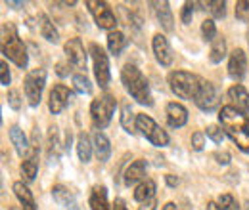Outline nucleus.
I'll return each instance as SVG.
<instances>
[{
	"label": "nucleus",
	"mask_w": 249,
	"mask_h": 210,
	"mask_svg": "<svg viewBox=\"0 0 249 210\" xmlns=\"http://www.w3.org/2000/svg\"><path fill=\"white\" fill-rule=\"evenodd\" d=\"M123 115H121V124L128 134H134V128H136V115L132 113L130 105H123Z\"/></svg>",
	"instance_id": "nucleus-32"
},
{
	"label": "nucleus",
	"mask_w": 249,
	"mask_h": 210,
	"mask_svg": "<svg viewBox=\"0 0 249 210\" xmlns=\"http://www.w3.org/2000/svg\"><path fill=\"white\" fill-rule=\"evenodd\" d=\"M161 210H177V205H175V203H167Z\"/></svg>",
	"instance_id": "nucleus-50"
},
{
	"label": "nucleus",
	"mask_w": 249,
	"mask_h": 210,
	"mask_svg": "<svg viewBox=\"0 0 249 210\" xmlns=\"http://www.w3.org/2000/svg\"><path fill=\"white\" fill-rule=\"evenodd\" d=\"M6 99H8V105H10L14 111H19V107H21V97H19V92H18V90H8Z\"/></svg>",
	"instance_id": "nucleus-37"
},
{
	"label": "nucleus",
	"mask_w": 249,
	"mask_h": 210,
	"mask_svg": "<svg viewBox=\"0 0 249 210\" xmlns=\"http://www.w3.org/2000/svg\"><path fill=\"white\" fill-rule=\"evenodd\" d=\"M10 140H12V144H14V147H16L19 157H27L29 142H27V138H25V134H23V130L19 126H10Z\"/></svg>",
	"instance_id": "nucleus-19"
},
{
	"label": "nucleus",
	"mask_w": 249,
	"mask_h": 210,
	"mask_svg": "<svg viewBox=\"0 0 249 210\" xmlns=\"http://www.w3.org/2000/svg\"><path fill=\"white\" fill-rule=\"evenodd\" d=\"M73 88L79 92V94H90L92 92V84H90V81H89L87 75L77 73V75H73Z\"/></svg>",
	"instance_id": "nucleus-33"
},
{
	"label": "nucleus",
	"mask_w": 249,
	"mask_h": 210,
	"mask_svg": "<svg viewBox=\"0 0 249 210\" xmlns=\"http://www.w3.org/2000/svg\"><path fill=\"white\" fill-rule=\"evenodd\" d=\"M201 79L197 75H192L186 71H173L169 75V86L175 96H178L180 99H194L196 92L199 88Z\"/></svg>",
	"instance_id": "nucleus-4"
},
{
	"label": "nucleus",
	"mask_w": 249,
	"mask_h": 210,
	"mask_svg": "<svg viewBox=\"0 0 249 210\" xmlns=\"http://www.w3.org/2000/svg\"><path fill=\"white\" fill-rule=\"evenodd\" d=\"M165 181H167V185H169V187H177V185H178V178H177V176H173V174L165 176Z\"/></svg>",
	"instance_id": "nucleus-44"
},
{
	"label": "nucleus",
	"mask_w": 249,
	"mask_h": 210,
	"mask_svg": "<svg viewBox=\"0 0 249 210\" xmlns=\"http://www.w3.org/2000/svg\"><path fill=\"white\" fill-rule=\"evenodd\" d=\"M228 99L236 111L249 117V94L242 84H234L232 88H228Z\"/></svg>",
	"instance_id": "nucleus-14"
},
{
	"label": "nucleus",
	"mask_w": 249,
	"mask_h": 210,
	"mask_svg": "<svg viewBox=\"0 0 249 210\" xmlns=\"http://www.w3.org/2000/svg\"><path fill=\"white\" fill-rule=\"evenodd\" d=\"M203 145H205L203 132H196V134L192 136V147H194L196 151H201V149H203Z\"/></svg>",
	"instance_id": "nucleus-41"
},
{
	"label": "nucleus",
	"mask_w": 249,
	"mask_h": 210,
	"mask_svg": "<svg viewBox=\"0 0 249 210\" xmlns=\"http://www.w3.org/2000/svg\"><path fill=\"white\" fill-rule=\"evenodd\" d=\"M167 122L171 128H182L188 122V111L182 103L171 101L167 105Z\"/></svg>",
	"instance_id": "nucleus-16"
},
{
	"label": "nucleus",
	"mask_w": 249,
	"mask_h": 210,
	"mask_svg": "<svg viewBox=\"0 0 249 210\" xmlns=\"http://www.w3.org/2000/svg\"><path fill=\"white\" fill-rule=\"evenodd\" d=\"M4 4H6V6H12L14 10H18V8H23V2H12V0H6Z\"/></svg>",
	"instance_id": "nucleus-47"
},
{
	"label": "nucleus",
	"mask_w": 249,
	"mask_h": 210,
	"mask_svg": "<svg viewBox=\"0 0 249 210\" xmlns=\"http://www.w3.org/2000/svg\"><path fill=\"white\" fill-rule=\"evenodd\" d=\"M152 48H154V54H156V60L163 65V67H169L173 63V48L167 40L165 34H156L154 40H152Z\"/></svg>",
	"instance_id": "nucleus-13"
},
{
	"label": "nucleus",
	"mask_w": 249,
	"mask_h": 210,
	"mask_svg": "<svg viewBox=\"0 0 249 210\" xmlns=\"http://www.w3.org/2000/svg\"><path fill=\"white\" fill-rule=\"evenodd\" d=\"M248 210H249V205H248Z\"/></svg>",
	"instance_id": "nucleus-52"
},
{
	"label": "nucleus",
	"mask_w": 249,
	"mask_h": 210,
	"mask_svg": "<svg viewBox=\"0 0 249 210\" xmlns=\"http://www.w3.org/2000/svg\"><path fill=\"white\" fill-rule=\"evenodd\" d=\"M218 97H220V96H218V90L215 88V84L209 82V81H203V79H201L199 88H197L196 97H194L196 105H197L201 111L211 113V111H215V109L218 107V101H220Z\"/></svg>",
	"instance_id": "nucleus-8"
},
{
	"label": "nucleus",
	"mask_w": 249,
	"mask_h": 210,
	"mask_svg": "<svg viewBox=\"0 0 249 210\" xmlns=\"http://www.w3.org/2000/svg\"><path fill=\"white\" fill-rule=\"evenodd\" d=\"M2 54L8 58L10 61H14L19 69H25L29 58H27V50H25V44L21 42L19 34L16 27L12 23H4L2 25Z\"/></svg>",
	"instance_id": "nucleus-3"
},
{
	"label": "nucleus",
	"mask_w": 249,
	"mask_h": 210,
	"mask_svg": "<svg viewBox=\"0 0 249 210\" xmlns=\"http://www.w3.org/2000/svg\"><path fill=\"white\" fill-rule=\"evenodd\" d=\"M136 130L156 147L169 145V134L148 115H136Z\"/></svg>",
	"instance_id": "nucleus-6"
},
{
	"label": "nucleus",
	"mask_w": 249,
	"mask_h": 210,
	"mask_svg": "<svg viewBox=\"0 0 249 210\" xmlns=\"http://www.w3.org/2000/svg\"><path fill=\"white\" fill-rule=\"evenodd\" d=\"M60 142H58V128L56 126H50V130H48V159L54 162V161H58V157H60Z\"/></svg>",
	"instance_id": "nucleus-30"
},
{
	"label": "nucleus",
	"mask_w": 249,
	"mask_h": 210,
	"mask_svg": "<svg viewBox=\"0 0 249 210\" xmlns=\"http://www.w3.org/2000/svg\"><path fill=\"white\" fill-rule=\"evenodd\" d=\"M90 209L92 210H111L107 203V189L104 185H94L90 193Z\"/></svg>",
	"instance_id": "nucleus-24"
},
{
	"label": "nucleus",
	"mask_w": 249,
	"mask_h": 210,
	"mask_svg": "<svg viewBox=\"0 0 249 210\" xmlns=\"http://www.w3.org/2000/svg\"><path fill=\"white\" fill-rule=\"evenodd\" d=\"M121 81L124 84V90L132 96V99H136L140 105H152V92H150V84L146 81V77L142 75V71L134 65V63H126L121 71Z\"/></svg>",
	"instance_id": "nucleus-2"
},
{
	"label": "nucleus",
	"mask_w": 249,
	"mask_h": 210,
	"mask_svg": "<svg viewBox=\"0 0 249 210\" xmlns=\"http://www.w3.org/2000/svg\"><path fill=\"white\" fill-rule=\"evenodd\" d=\"M226 56V40L224 36L218 34L217 38L211 42V52H209V60L211 63H220Z\"/></svg>",
	"instance_id": "nucleus-29"
},
{
	"label": "nucleus",
	"mask_w": 249,
	"mask_h": 210,
	"mask_svg": "<svg viewBox=\"0 0 249 210\" xmlns=\"http://www.w3.org/2000/svg\"><path fill=\"white\" fill-rule=\"evenodd\" d=\"M134 199L138 203H146V201H152L156 199V181L154 180H144L134 191Z\"/></svg>",
	"instance_id": "nucleus-27"
},
{
	"label": "nucleus",
	"mask_w": 249,
	"mask_h": 210,
	"mask_svg": "<svg viewBox=\"0 0 249 210\" xmlns=\"http://www.w3.org/2000/svg\"><path fill=\"white\" fill-rule=\"evenodd\" d=\"M213 157L217 159L218 164H228V162H230V155H228V153H215Z\"/></svg>",
	"instance_id": "nucleus-42"
},
{
	"label": "nucleus",
	"mask_w": 249,
	"mask_h": 210,
	"mask_svg": "<svg viewBox=\"0 0 249 210\" xmlns=\"http://www.w3.org/2000/svg\"><path fill=\"white\" fill-rule=\"evenodd\" d=\"M58 75H60V77H65V75H69V71H67V67H65L63 63H58Z\"/></svg>",
	"instance_id": "nucleus-46"
},
{
	"label": "nucleus",
	"mask_w": 249,
	"mask_h": 210,
	"mask_svg": "<svg viewBox=\"0 0 249 210\" xmlns=\"http://www.w3.org/2000/svg\"><path fill=\"white\" fill-rule=\"evenodd\" d=\"M115 107H117V101L107 92L104 96H100V97L94 99L92 105H90V117H92V124L98 130L106 128L111 122V117L115 113Z\"/></svg>",
	"instance_id": "nucleus-5"
},
{
	"label": "nucleus",
	"mask_w": 249,
	"mask_h": 210,
	"mask_svg": "<svg viewBox=\"0 0 249 210\" xmlns=\"http://www.w3.org/2000/svg\"><path fill=\"white\" fill-rule=\"evenodd\" d=\"M12 189H14L16 197H18V201L21 203V209L23 210H36V205H35V199H33L31 189H29L23 181H16V183L12 185Z\"/></svg>",
	"instance_id": "nucleus-18"
},
{
	"label": "nucleus",
	"mask_w": 249,
	"mask_h": 210,
	"mask_svg": "<svg viewBox=\"0 0 249 210\" xmlns=\"http://www.w3.org/2000/svg\"><path fill=\"white\" fill-rule=\"evenodd\" d=\"M194 6H196V4H194V2H186V4H184V8H182V16H180V17H182V23H192V17H194Z\"/></svg>",
	"instance_id": "nucleus-40"
},
{
	"label": "nucleus",
	"mask_w": 249,
	"mask_h": 210,
	"mask_svg": "<svg viewBox=\"0 0 249 210\" xmlns=\"http://www.w3.org/2000/svg\"><path fill=\"white\" fill-rule=\"evenodd\" d=\"M36 151L35 147H31V153L27 155V159L21 162V176L25 181H33L36 178L38 172V161H36Z\"/></svg>",
	"instance_id": "nucleus-21"
},
{
	"label": "nucleus",
	"mask_w": 249,
	"mask_h": 210,
	"mask_svg": "<svg viewBox=\"0 0 249 210\" xmlns=\"http://www.w3.org/2000/svg\"><path fill=\"white\" fill-rule=\"evenodd\" d=\"M0 81H2V86H8L12 82V75H10V69H8L6 61L0 63Z\"/></svg>",
	"instance_id": "nucleus-39"
},
{
	"label": "nucleus",
	"mask_w": 249,
	"mask_h": 210,
	"mask_svg": "<svg viewBox=\"0 0 249 210\" xmlns=\"http://www.w3.org/2000/svg\"><path fill=\"white\" fill-rule=\"evenodd\" d=\"M38 27H40V34H42V38H46L48 42H60V32L58 29L54 27V23H52V19L46 16V14H40L38 16Z\"/></svg>",
	"instance_id": "nucleus-20"
},
{
	"label": "nucleus",
	"mask_w": 249,
	"mask_h": 210,
	"mask_svg": "<svg viewBox=\"0 0 249 210\" xmlns=\"http://www.w3.org/2000/svg\"><path fill=\"white\" fill-rule=\"evenodd\" d=\"M207 210H220V207H218L217 203H213V201H209V203H207Z\"/></svg>",
	"instance_id": "nucleus-49"
},
{
	"label": "nucleus",
	"mask_w": 249,
	"mask_h": 210,
	"mask_svg": "<svg viewBox=\"0 0 249 210\" xmlns=\"http://www.w3.org/2000/svg\"><path fill=\"white\" fill-rule=\"evenodd\" d=\"M152 6H156V16H157V21L161 23V27L171 32L175 29V19H173V12L169 8V2H152Z\"/></svg>",
	"instance_id": "nucleus-17"
},
{
	"label": "nucleus",
	"mask_w": 249,
	"mask_h": 210,
	"mask_svg": "<svg viewBox=\"0 0 249 210\" xmlns=\"http://www.w3.org/2000/svg\"><path fill=\"white\" fill-rule=\"evenodd\" d=\"M94 151H96V157H98V161H102V162H106L107 159H109V155H111V145H109V140L106 138V134H102L100 130L94 134Z\"/></svg>",
	"instance_id": "nucleus-22"
},
{
	"label": "nucleus",
	"mask_w": 249,
	"mask_h": 210,
	"mask_svg": "<svg viewBox=\"0 0 249 210\" xmlns=\"http://www.w3.org/2000/svg\"><path fill=\"white\" fill-rule=\"evenodd\" d=\"M69 210H79V209H77V207H71V209H69Z\"/></svg>",
	"instance_id": "nucleus-51"
},
{
	"label": "nucleus",
	"mask_w": 249,
	"mask_h": 210,
	"mask_svg": "<svg viewBox=\"0 0 249 210\" xmlns=\"http://www.w3.org/2000/svg\"><path fill=\"white\" fill-rule=\"evenodd\" d=\"M144 176H146V161L138 159V161H134L124 170V183L126 185H132V183H136L138 180H142Z\"/></svg>",
	"instance_id": "nucleus-23"
},
{
	"label": "nucleus",
	"mask_w": 249,
	"mask_h": 210,
	"mask_svg": "<svg viewBox=\"0 0 249 210\" xmlns=\"http://www.w3.org/2000/svg\"><path fill=\"white\" fill-rule=\"evenodd\" d=\"M201 6H205L203 10H209L211 16L215 19H222L226 16V2L224 0H209V2H201Z\"/></svg>",
	"instance_id": "nucleus-31"
},
{
	"label": "nucleus",
	"mask_w": 249,
	"mask_h": 210,
	"mask_svg": "<svg viewBox=\"0 0 249 210\" xmlns=\"http://www.w3.org/2000/svg\"><path fill=\"white\" fill-rule=\"evenodd\" d=\"M92 144H90V138L83 132V134H79V138H77V153H79V159L83 161V162H89L90 161V157H92Z\"/></svg>",
	"instance_id": "nucleus-28"
},
{
	"label": "nucleus",
	"mask_w": 249,
	"mask_h": 210,
	"mask_svg": "<svg viewBox=\"0 0 249 210\" xmlns=\"http://www.w3.org/2000/svg\"><path fill=\"white\" fill-rule=\"evenodd\" d=\"M69 99H71L69 88L63 86V84H56L52 88V92H50V96H48V109H50V113L52 115H60L65 109V105L69 103Z\"/></svg>",
	"instance_id": "nucleus-12"
},
{
	"label": "nucleus",
	"mask_w": 249,
	"mask_h": 210,
	"mask_svg": "<svg viewBox=\"0 0 249 210\" xmlns=\"http://www.w3.org/2000/svg\"><path fill=\"white\" fill-rule=\"evenodd\" d=\"M201 34H203V40L205 42H213L217 38V27H215V21L213 19H205L201 23Z\"/></svg>",
	"instance_id": "nucleus-34"
},
{
	"label": "nucleus",
	"mask_w": 249,
	"mask_h": 210,
	"mask_svg": "<svg viewBox=\"0 0 249 210\" xmlns=\"http://www.w3.org/2000/svg\"><path fill=\"white\" fill-rule=\"evenodd\" d=\"M246 69H248V58L244 54V50L236 48L230 54V61H228V75L234 81H242L246 77Z\"/></svg>",
	"instance_id": "nucleus-15"
},
{
	"label": "nucleus",
	"mask_w": 249,
	"mask_h": 210,
	"mask_svg": "<svg viewBox=\"0 0 249 210\" xmlns=\"http://www.w3.org/2000/svg\"><path fill=\"white\" fill-rule=\"evenodd\" d=\"M207 138L211 140V142H215V144H222V140H224V130L217 126V124H211V126H207Z\"/></svg>",
	"instance_id": "nucleus-36"
},
{
	"label": "nucleus",
	"mask_w": 249,
	"mask_h": 210,
	"mask_svg": "<svg viewBox=\"0 0 249 210\" xmlns=\"http://www.w3.org/2000/svg\"><path fill=\"white\" fill-rule=\"evenodd\" d=\"M111 210H128V209L124 207L123 199H115V201H113V209H111Z\"/></svg>",
	"instance_id": "nucleus-45"
},
{
	"label": "nucleus",
	"mask_w": 249,
	"mask_h": 210,
	"mask_svg": "<svg viewBox=\"0 0 249 210\" xmlns=\"http://www.w3.org/2000/svg\"><path fill=\"white\" fill-rule=\"evenodd\" d=\"M71 147V132H67V136H65V151H69Z\"/></svg>",
	"instance_id": "nucleus-48"
},
{
	"label": "nucleus",
	"mask_w": 249,
	"mask_h": 210,
	"mask_svg": "<svg viewBox=\"0 0 249 210\" xmlns=\"http://www.w3.org/2000/svg\"><path fill=\"white\" fill-rule=\"evenodd\" d=\"M156 205H157V201H156V199H152V201L142 203V205L138 207V210H156Z\"/></svg>",
	"instance_id": "nucleus-43"
},
{
	"label": "nucleus",
	"mask_w": 249,
	"mask_h": 210,
	"mask_svg": "<svg viewBox=\"0 0 249 210\" xmlns=\"http://www.w3.org/2000/svg\"><path fill=\"white\" fill-rule=\"evenodd\" d=\"M217 205L220 207V210H240L238 201H236L232 195H228V193H224V195H220V197H218Z\"/></svg>",
	"instance_id": "nucleus-35"
},
{
	"label": "nucleus",
	"mask_w": 249,
	"mask_h": 210,
	"mask_svg": "<svg viewBox=\"0 0 249 210\" xmlns=\"http://www.w3.org/2000/svg\"><path fill=\"white\" fill-rule=\"evenodd\" d=\"M63 52L67 56V61L75 69H87V52H85L81 38H69L63 46Z\"/></svg>",
	"instance_id": "nucleus-11"
},
{
	"label": "nucleus",
	"mask_w": 249,
	"mask_h": 210,
	"mask_svg": "<svg viewBox=\"0 0 249 210\" xmlns=\"http://www.w3.org/2000/svg\"><path fill=\"white\" fill-rule=\"evenodd\" d=\"M90 54H92V61H94V77H96L100 88L106 90L109 86V81H111V71H109L107 54L98 44H90Z\"/></svg>",
	"instance_id": "nucleus-7"
},
{
	"label": "nucleus",
	"mask_w": 249,
	"mask_h": 210,
	"mask_svg": "<svg viewBox=\"0 0 249 210\" xmlns=\"http://www.w3.org/2000/svg\"><path fill=\"white\" fill-rule=\"evenodd\" d=\"M44 84H46V71L44 69H33L25 77V96H27L31 107H36L40 103Z\"/></svg>",
	"instance_id": "nucleus-9"
},
{
	"label": "nucleus",
	"mask_w": 249,
	"mask_h": 210,
	"mask_svg": "<svg viewBox=\"0 0 249 210\" xmlns=\"http://www.w3.org/2000/svg\"><path fill=\"white\" fill-rule=\"evenodd\" d=\"M236 16H238L242 21H248L249 19V2L240 0V2L236 4Z\"/></svg>",
	"instance_id": "nucleus-38"
},
{
	"label": "nucleus",
	"mask_w": 249,
	"mask_h": 210,
	"mask_svg": "<svg viewBox=\"0 0 249 210\" xmlns=\"http://www.w3.org/2000/svg\"><path fill=\"white\" fill-rule=\"evenodd\" d=\"M52 197H54V201H56L60 207H73V205H75V195H73V191H71L69 187L62 185V183H58V185L52 187Z\"/></svg>",
	"instance_id": "nucleus-25"
},
{
	"label": "nucleus",
	"mask_w": 249,
	"mask_h": 210,
	"mask_svg": "<svg viewBox=\"0 0 249 210\" xmlns=\"http://www.w3.org/2000/svg\"><path fill=\"white\" fill-rule=\"evenodd\" d=\"M126 44H128V38L124 36L121 31H111L107 34V48H109V52L113 56H119L126 48Z\"/></svg>",
	"instance_id": "nucleus-26"
},
{
	"label": "nucleus",
	"mask_w": 249,
	"mask_h": 210,
	"mask_svg": "<svg viewBox=\"0 0 249 210\" xmlns=\"http://www.w3.org/2000/svg\"><path fill=\"white\" fill-rule=\"evenodd\" d=\"M90 14H92L94 21L100 29H109L115 31V25H117V19H115V14L111 12V8L107 6V2H100V0H89L87 2Z\"/></svg>",
	"instance_id": "nucleus-10"
},
{
	"label": "nucleus",
	"mask_w": 249,
	"mask_h": 210,
	"mask_svg": "<svg viewBox=\"0 0 249 210\" xmlns=\"http://www.w3.org/2000/svg\"><path fill=\"white\" fill-rule=\"evenodd\" d=\"M218 122L224 134L244 153H249V117L236 111L232 105H224L218 111Z\"/></svg>",
	"instance_id": "nucleus-1"
}]
</instances>
